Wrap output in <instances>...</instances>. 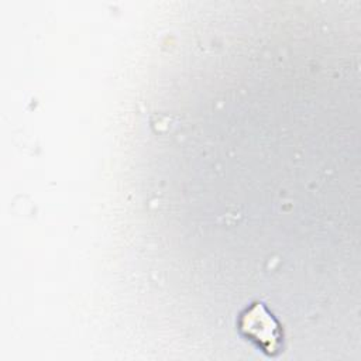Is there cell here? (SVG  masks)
Instances as JSON below:
<instances>
[{
    "label": "cell",
    "mask_w": 361,
    "mask_h": 361,
    "mask_svg": "<svg viewBox=\"0 0 361 361\" xmlns=\"http://www.w3.org/2000/svg\"><path fill=\"white\" fill-rule=\"evenodd\" d=\"M238 329L244 337L254 341L267 354H275L281 350L282 329L274 314L255 302L247 307L238 317Z\"/></svg>",
    "instance_id": "1"
}]
</instances>
